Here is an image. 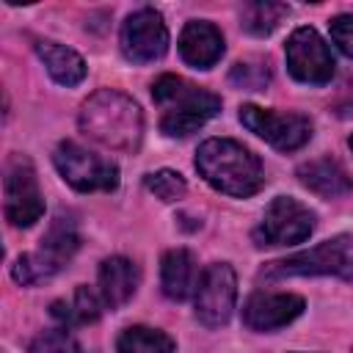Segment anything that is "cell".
I'll return each instance as SVG.
<instances>
[{"label": "cell", "instance_id": "ffe728a7", "mask_svg": "<svg viewBox=\"0 0 353 353\" xmlns=\"http://www.w3.org/2000/svg\"><path fill=\"white\" fill-rule=\"evenodd\" d=\"M174 350H176L174 339L165 331L149 325H130L116 339V353H174Z\"/></svg>", "mask_w": 353, "mask_h": 353}, {"label": "cell", "instance_id": "4fadbf2b", "mask_svg": "<svg viewBox=\"0 0 353 353\" xmlns=\"http://www.w3.org/2000/svg\"><path fill=\"white\" fill-rule=\"evenodd\" d=\"M303 306V298L295 292H254L243 306V323L251 331L270 334L301 317Z\"/></svg>", "mask_w": 353, "mask_h": 353}, {"label": "cell", "instance_id": "cb8c5ba5", "mask_svg": "<svg viewBox=\"0 0 353 353\" xmlns=\"http://www.w3.org/2000/svg\"><path fill=\"white\" fill-rule=\"evenodd\" d=\"M328 33L331 41L336 44V50L347 58H353V14H339L328 22Z\"/></svg>", "mask_w": 353, "mask_h": 353}, {"label": "cell", "instance_id": "8fae6325", "mask_svg": "<svg viewBox=\"0 0 353 353\" xmlns=\"http://www.w3.org/2000/svg\"><path fill=\"white\" fill-rule=\"evenodd\" d=\"M240 121L279 152H295L312 138V121L303 113H279L256 105H243Z\"/></svg>", "mask_w": 353, "mask_h": 353}, {"label": "cell", "instance_id": "7c38bea8", "mask_svg": "<svg viewBox=\"0 0 353 353\" xmlns=\"http://www.w3.org/2000/svg\"><path fill=\"white\" fill-rule=\"evenodd\" d=\"M121 52L130 63H154L168 50V28L154 8H138L132 11L119 36Z\"/></svg>", "mask_w": 353, "mask_h": 353}, {"label": "cell", "instance_id": "9a60e30c", "mask_svg": "<svg viewBox=\"0 0 353 353\" xmlns=\"http://www.w3.org/2000/svg\"><path fill=\"white\" fill-rule=\"evenodd\" d=\"M141 281V270L132 259L127 256H108L99 265V298L108 309H119L124 306Z\"/></svg>", "mask_w": 353, "mask_h": 353}, {"label": "cell", "instance_id": "ba28073f", "mask_svg": "<svg viewBox=\"0 0 353 353\" xmlns=\"http://www.w3.org/2000/svg\"><path fill=\"white\" fill-rule=\"evenodd\" d=\"M314 232V212L292 196H276L259 226L254 229V243L262 245H298Z\"/></svg>", "mask_w": 353, "mask_h": 353}, {"label": "cell", "instance_id": "603a6c76", "mask_svg": "<svg viewBox=\"0 0 353 353\" xmlns=\"http://www.w3.org/2000/svg\"><path fill=\"white\" fill-rule=\"evenodd\" d=\"M30 353H83V347H80L77 339L69 334V328L58 325V328L41 331V334L30 342Z\"/></svg>", "mask_w": 353, "mask_h": 353}, {"label": "cell", "instance_id": "d4e9b609", "mask_svg": "<svg viewBox=\"0 0 353 353\" xmlns=\"http://www.w3.org/2000/svg\"><path fill=\"white\" fill-rule=\"evenodd\" d=\"M262 63H234V69H232V83H237L240 88H259V85H265L268 80H262V77H254V69H259Z\"/></svg>", "mask_w": 353, "mask_h": 353}, {"label": "cell", "instance_id": "484cf974", "mask_svg": "<svg viewBox=\"0 0 353 353\" xmlns=\"http://www.w3.org/2000/svg\"><path fill=\"white\" fill-rule=\"evenodd\" d=\"M347 143H350V149H353V135H350V141H347Z\"/></svg>", "mask_w": 353, "mask_h": 353}, {"label": "cell", "instance_id": "ac0fdd59", "mask_svg": "<svg viewBox=\"0 0 353 353\" xmlns=\"http://www.w3.org/2000/svg\"><path fill=\"white\" fill-rule=\"evenodd\" d=\"M33 47H36V55L41 58V63L47 66V72H50V77L55 83H61L66 88L83 83V77H85V61L72 47H63L58 41H44V39H39Z\"/></svg>", "mask_w": 353, "mask_h": 353}, {"label": "cell", "instance_id": "30bf717a", "mask_svg": "<svg viewBox=\"0 0 353 353\" xmlns=\"http://www.w3.org/2000/svg\"><path fill=\"white\" fill-rule=\"evenodd\" d=\"M284 55H287L290 74L306 85H325V83H331V77L336 72L328 44L320 39V33L314 28H306V25L295 28L290 33Z\"/></svg>", "mask_w": 353, "mask_h": 353}, {"label": "cell", "instance_id": "6da1fadb", "mask_svg": "<svg viewBox=\"0 0 353 353\" xmlns=\"http://www.w3.org/2000/svg\"><path fill=\"white\" fill-rule=\"evenodd\" d=\"M83 135L113 152H138L143 141V113L138 102L116 88L91 94L77 116Z\"/></svg>", "mask_w": 353, "mask_h": 353}, {"label": "cell", "instance_id": "8992f818", "mask_svg": "<svg viewBox=\"0 0 353 353\" xmlns=\"http://www.w3.org/2000/svg\"><path fill=\"white\" fill-rule=\"evenodd\" d=\"M52 163L63 182H69L80 193L116 190L119 188V165L88 152L74 141H61L52 152Z\"/></svg>", "mask_w": 353, "mask_h": 353}, {"label": "cell", "instance_id": "44dd1931", "mask_svg": "<svg viewBox=\"0 0 353 353\" xmlns=\"http://www.w3.org/2000/svg\"><path fill=\"white\" fill-rule=\"evenodd\" d=\"M287 17L284 3H270V0H254L240 6V22L248 33L254 36H268L279 28V22Z\"/></svg>", "mask_w": 353, "mask_h": 353}, {"label": "cell", "instance_id": "52a82bcc", "mask_svg": "<svg viewBox=\"0 0 353 353\" xmlns=\"http://www.w3.org/2000/svg\"><path fill=\"white\" fill-rule=\"evenodd\" d=\"M3 212L6 221L17 229L33 226L44 215V199L39 190L36 168L28 157L11 154L6 163V176H3Z\"/></svg>", "mask_w": 353, "mask_h": 353}, {"label": "cell", "instance_id": "5b68a950", "mask_svg": "<svg viewBox=\"0 0 353 353\" xmlns=\"http://www.w3.org/2000/svg\"><path fill=\"white\" fill-rule=\"evenodd\" d=\"M77 245H80V237H77L74 223L69 218L58 215L52 221V226L47 229V234L39 240V248L30 251V254H22L11 265L14 281L22 284V287H28V284H39V281L52 279L74 256Z\"/></svg>", "mask_w": 353, "mask_h": 353}, {"label": "cell", "instance_id": "9c48e42d", "mask_svg": "<svg viewBox=\"0 0 353 353\" xmlns=\"http://www.w3.org/2000/svg\"><path fill=\"white\" fill-rule=\"evenodd\" d=\"M237 303V276L234 268L226 262H212L204 268L196 295H193V306H196V317L201 325L207 328H221L229 323L232 312Z\"/></svg>", "mask_w": 353, "mask_h": 353}, {"label": "cell", "instance_id": "5bb4252c", "mask_svg": "<svg viewBox=\"0 0 353 353\" xmlns=\"http://www.w3.org/2000/svg\"><path fill=\"white\" fill-rule=\"evenodd\" d=\"M179 55L193 69H212L223 55V36L212 22L190 19L179 33Z\"/></svg>", "mask_w": 353, "mask_h": 353}, {"label": "cell", "instance_id": "e0dca14e", "mask_svg": "<svg viewBox=\"0 0 353 353\" xmlns=\"http://www.w3.org/2000/svg\"><path fill=\"white\" fill-rule=\"evenodd\" d=\"M298 179L303 188H309L312 193H317L323 199H339L353 190L350 174L342 168V163H336L331 157H317V160L298 165Z\"/></svg>", "mask_w": 353, "mask_h": 353}, {"label": "cell", "instance_id": "277c9868", "mask_svg": "<svg viewBox=\"0 0 353 353\" xmlns=\"http://www.w3.org/2000/svg\"><path fill=\"white\" fill-rule=\"evenodd\" d=\"M290 276H339L353 279V234H336L320 245L292 254L287 259L268 262L259 279H290Z\"/></svg>", "mask_w": 353, "mask_h": 353}, {"label": "cell", "instance_id": "3957f363", "mask_svg": "<svg viewBox=\"0 0 353 353\" xmlns=\"http://www.w3.org/2000/svg\"><path fill=\"white\" fill-rule=\"evenodd\" d=\"M152 99L157 102L160 113V130L168 138H185L204 127L218 110L221 97L179 77V74H160L152 83Z\"/></svg>", "mask_w": 353, "mask_h": 353}, {"label": "cell", "instance_id": "d6986e66", "mask_svg": "<svg viewBox=\"0 0 353 353\" xmlns=\"http://www.w3.org/2000/svg\"><path fill=\"white\" fill-rule=\"evenodd\" d=\"M50 314H52L63 328L85 325V323L99 320V314H102V298H99L97 292H91L88 287L80 284L69 298L55 301V303L50 306Z\"/></svg>", "mask_w": 353, "mask_h": 353}, {"label": "cell", "instance_id": "7a4b0ae2", "mask_svg": "<svg viewBox=\"0 0 353 353\" xmlns=\"http://www.w3.org/2000/svg\"><path fill=\"white\" fill-rule=\"evenodd\" d=\"M196 168L207 185L234 199H248L265 185L259 157L232 138L204 141L196 152Z\"/></svg>", "mask_w": 353, "mask_h": 353}, {"label": "cell", "instance_id": "7402d4cb", "mask_svg": "<svg viewBox=\"0 0 353 353\" xmlns=\"http://www.w3.org/2000/svg\"><path fill=\"white\" fill-rule=\"evenodd\" d=\"M143 185H146V190L154 193L160 201H176V199H182L185 190H188L182 174H176V171H171V168H160V171H154V174H146Z\"/></svg>", "mask_w": 353, "mask_h": 353}, {"label": "cell", "instance_id": "2e32d148", "mask_svg": "<svg viewBox=\"0 0 353 353\" xmlns=\"http://www.w3.org/2000/svg\"><path fill=\"white\" fill-rule=\"evenodd\" d=\"M199 270H196V259L188 248H171L163 254L160 259V287L163 295L171 301H185L190 295H196L199 287Z\"/></svg>", "mask_w": 353, "mask_h": 353}]
</instances>
